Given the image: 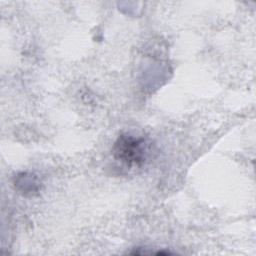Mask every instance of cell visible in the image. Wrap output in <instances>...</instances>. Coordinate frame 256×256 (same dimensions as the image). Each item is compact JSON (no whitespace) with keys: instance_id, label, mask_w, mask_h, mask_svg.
<instances>
[{"instance_id":"1","label":"cell","mask_w":256,"mask_h":256,"mask_svg":"<svg viewBox=\"0 0 256 256\" xmlns=\"http://www.w3.org/2000/svg\"><path fill=\"white\" fill-rule=\"evenodd\" d=\"M112 154L117 161L126 166H140L146 160L147 145L144 138L122 134L114 143Z\"/></svg>"}]
</instances>
